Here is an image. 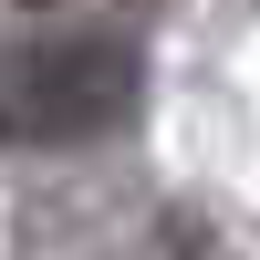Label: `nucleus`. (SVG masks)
I'll return each instance as SVG.
<instances>
[{
	"label": "nucleus",
	"instance_id": "f257e3e1",
	"mask_svg": "<svg viewBox=\"0 0 260 260\" xmlns=\"http://www.w3.org/2000/svg\"><path fill=\"white\" fill-rule=\"evenodd\" d=\"M136 115V42L115 31H31L11 52V136L21 146H83Z\"/></svg>",
	"mask_w": 260,
	"mask_h": 260
}]
</instances>
